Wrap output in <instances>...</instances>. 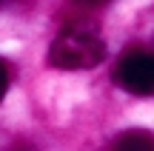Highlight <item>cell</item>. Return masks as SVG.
I'll list each match as a JSON object with an SVG mask.
<instances>
[{
    "label": "cell",
    "mask_w": 154,
    "mask_h": 151,
    "mask_svg": "<svg viewBox=\"0 0 154 151\" xmlns=\"http://www.w3.org/2000/svg\"><path fill=\"white\" fill-rule=\"evenodd\" d=\"M106 60V43L94 29L72 23L57 32L49 46V63L60 71H86Z\"/></svg>",
    "instance_id": "obj_1"
},
{
    "label": "cell",
    "mask_w": 154,
    "mask_h": 151,
    "mask_svg": "<svg viewBox=\"0 0 154 151\" xmlns=\"http://www.w3.org/2000/svg\"><path fill=\"white\" fill-rule=\"evenodd\" d=\"M114 83L137 97H154V51L131 49L117 60Z\"/></svg>",
    "instance_id": "obj_2"
},
{
    "label": "cell",
    "mask_w": 154,
    "mask_h": 151,
    "mask_svg": "<svg viewBox=\"0 0 154 151\" xmlns=\"http://www.w3.org/2000/svg\"><path fill=\"white\" fill-rule=\"evenodd\" d=\"M111 151H154V131L146 128H128L114 137Z\"/></svg>",
    "instance_id": "obj_3"
},
{
    "label": "cell",
    "mask_w": 154,
    "mask_h": 151,
    "mask_svg": "<svg viewBox=\"0 0 154 151\" xmlns=\"http://www.w3.org/2000/svg\"><path fill=\"white\" fill-rule=\"evenodd\" d=\"M6 91H9V66H6V60L0 57V103H3Z\"/></svg>",
    "instance_id": "obj_4"
},
{
    "label": "cell",
    "mask_w": 154,
    "mask_h": 151,
    "mask_svg": "<svg viewBox=\"0 0 154 151\" xmlns=\"http://www.w3.org/2000/svg\"><path fill=\"white\" fill-rule=\"evenodd\" d=\"M77 3H86V6H97V3H106V0H77Z\"/></svg>",
    "instance_id": "obj_5"
}]
</instances>
